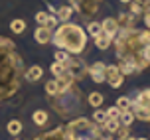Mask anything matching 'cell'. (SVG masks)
<instances>
[{
  "instance_id": "e0dca14e",
  "label": "cell",
  "mask_w": 150,
  "mask_h": 140,
  "mask_svg": "<svg viewBox=\"0 0 150 140\" xmlns=\"http://www.w3.org/2000/svg\"><path fill=\"white\" fill-rule=\"evenodd\" d=\"M57 93H59V85H57L55 79H52V81L45 83V95L47 97H55Z\"/></svg>"
},
{
  "instance_id": "ba28073f",
  "label": "cell",
  "mask_w": 150,
  "mask_h": 140,
  "mask_svg": "<svg viewBox=\"0 0 150 140\" xmlns=\"http://www.w3.org/2000/svg\"><path fill=\"white\" fill-rule=\"evenodd\" d=\"M101 28H103V34L109 37H115L117 36V32L120 30L119 22H117V18H105L103 22H101Z\"/></svg>"
},
{
  "instance_id": "d6986e66",
  "label": "cell",
  "mask_w": 150,
  "mask_h": 140,
  "mask_svg": "<svg viewBox=\"0 0 150 140\" xmlns=\"http://www.w3.org/2000/svg\"><path fill=\"white\" fill-rule=\"evenodd\" d=\"M32 118H34V124L44 126L45 122H47V112L45 111H36L34 115H32Z\"/></svg>"
},
{
  "instance_id": "f546056e",
  "label": "cell",
  "mask_w": 150,
  "mask_h": 140,
  "mask_svg": "<svg viewBox=\"0 0 150 140\" xmlns=\"http://www.w3.org/2000/svg\"><path fill=\"white\" fill-rule=\"evenodd\" d=\"M125 140H136V138H132V134H128V136H127Z\"/></svg>"
},
{
  "instance_id": "603a6c76",
  "label": "cell",
  "mask_w": 150,
  "mask_h": 140,
  "mask_svg": "<svg viewBox=\"0 0 150 140\" xmlns=\"http://www.w3.org/2000/svg\"><path fill=\"white\" fill-rule=\"evenodd\" d=\"M107 118H109V117H107V111H101V109H97V111L93 112V120H95L97 124H103Z\"/></svg>"
},
{
  "instance_id": "f1b7e54d",
  "label": "cell",
  "mask_w": 150,
  "mask_h": 140,
  "mask_svg": "<svg viewBox=\"0 0 150 140\" xmlns=\"http://www.w3.org/2000/svg\"><path fill=\"white\" fill-rule=\"evenodd\" d=\"M142 14H144V24H146V30L150 32V6H146L142 10Z\"/></svg>"
},
{
  "instance_id": "6da1fadb",
  "label": "cell",
  "mask_w": 150,
  "mask_h": 140,
  "mask_svg": "<svg viewBox=\"0 0 150 140\" xmlns=\"http://www.w3.org/2000/svg\"><path fill=\"white\" fill-rule=\"evenodd\" d=\"M115 53L119 55V69L122 75L140 73L150 67V32L136 28H122L112 37Z\"/></svg>"
},
{
  "instance_id": "484cf974",
  "label": "cell",
  "mask_w": 150,
  "mask_h": 140,
  "mask_svg": "<svg viewBox=\"0 0 150 140\" xmlns=\"http://www.w3.org/2000/svg\"><path fill=\"white\" fill-rule=\"evenodd\" d=\"M107 117L109 118H119L120 117V109L115 105V107H111V109H107Z\"/></svg>"
},
{
  "instance_id": "9c48e42d",
  "label": "cell",
  "mask_w": 150,
  "mask_h": 140,
  "mask_svg": "<svg viewBox=\"0 0 150 140\" xmlns=\"http://www.w3.org/2000/svg\"><path fill=\"white\" fill-rule=\"evenodd\" d=\"M52 28H47V26H38L36 32H34V40H36L38 44H50L52 42Z\"/></svg>"
},
{
  "instance_id": "1f68e13d",
  "label": "cell",
  "mask_w": 150,
  "mask_h": 140,
  "mask_svg": "<svg viewBox=\"0 0 150 140\" xmlns=\"http://www.w3.org/2000/svg\"><path fill=\"white\" fill-rule=\"evenodd\" d=\"M136 140H148V138H136Z\"/></svg>"
},
{
  "instance_id": "5b68a950",
  "label": "cell",
  "mask_w": 150,
  "mask_h": 140,
  "mask_svg": "<svg viewBox=\"0 0 150 140\" xmlns=\"http://www.w3.org/2000/svg\"><path fill=\"white\" fill-rule=\"evenodd\" d=\"M63 65H65V71H67V73L73 75L75 83L79 81V79H83V77L87 75V69H89V67L83 63V59H79V57H71V55H69V59L65 61V63H63Z\"/></svg>"
},
{
  "instance_id": "4fadbf2b",
  "label": "cell",
  "mask_w": 150,
  "mask_h": 140,
  "mask_svg": "<svg viewBox=\"0 0 150 140\" xmlns=\"http://www.w3.org/2000/svg\"><path fill=\"white\" fill-rule=\"evenodd\" d=\"M101 126H103V130H105V132L115 134V132H117V128L120 126V122H119V118H107Z\"/></svg>"
},
{
  "instance_id": "7402d4cb",
  "label": "cell",
  "mask_w": 150,
  "mask_h": 140,
  "mask_svg": "<svg viewBox=\"0 0 150 140\" xmlns=\"http://www.w3.org/2000/svg\"><path fill=\"white\" fill-rule=\"evenodd\" d=\"M69 59V53L65 49H57V52L53 53V61H57V63H65Z\"/></svg>"
},
{
  "instance_id": "7a4b0ae2",
  "label": "cell",
  "mask_w": 150,
  "mask_h": 140,
  "mask_svg": "<svg viewBox=\"0 0 150 140\" xmlns=\"http://www.w3.org/2000/svg\"><path fill=\"white\" fill-rule=\"evenodd\" d=\"M24 59L16 53V44L8 37H0V101L10 99L20 87Z\"/></svg>"
},
{
  "instance_id": "d4e9b609",
  "label": "cell",
  "mask_w": 150,
  "mask_h": 140,
  "mask_svg": "<svg viewBox=\"0 0 150 140\" xmlns=\"http://www.w3.org/2000/svg\"><path fill=\"white\" fill-rule=\"evenodd\" d=\"M115 134H117V138H119V140H125L130 132H128V126H122V124H120L119 128H117V132H115Z\"/></svg>"
},
{
  "instance_id": "4316f807",
  "label": "cell",
  "mask_w": 150,
  "mask_h": 140,
  "mask_svg": "<svg viewBox=\"0 0 150 140\" xmlns=\"http://www.w3.org/2000/svg\"><path fill=\"white\" fill-rule=\"evenodd\" d=\"M57 24H59V20H57V16L47 14V22H45V26H47V28H53V26H57Z\"/></svg>"
},
{
  "instance_id": "3957f363",
  "label": "cell",
  "mask_w": 150,
  "mask_h": 140,
  "mask_svg": "<svg viewBox=\"0 0 150 140\" xmlns=\"http://www.w3.org/2000/svg\"><path fill=\"white\" fill-rule=\"evenodd\" d=\"M52 42L59 49H65L71 55H79L87 47V36H85L83 28L77 24H59L57 30L52 34Z\"/></svg>"
},
{
  "instance_id": "d6a6232c",
  "label": "cell",
  "mask_w": 150,
  "mask_h": 140,
  "mask_svg": "<svg viewBox=\"0 0 150 140\" xmlns=\"http://www.w3.org/2000/svg\"><path fill=\"white\" fill-rule=\"evenodd\" d=\"M14 140H18V138H14Z\"/></svg>"
},
{
  "instance_id": "4dcf8cb0",
  "label": "cell",
  "mask_w": 150,
  "mask_h": 140,
  "mask_svg": "<svg viewBox=\"0 0 150 140\" xmlns=\"http://www.w3.org/2000/svg\"><path fill=\"white\" fill-rule=\"evenodd\" d=\"M120 2H122V4H128V2H130V0H120Z\"/></svg>"
},
{
  "instance_id": "2e32d148",
  "label": "cell",
  "mask_w": 150,
  "mask_h": 140,
  "mask_svg": "<svg viewBox=\"0 0 150 140\" xmlns=\"http://www.w3.org/2000/svg\"><path fill=\"white\" fill-rule=\"evenodd\" d=\"M6 130H8V134H12V136H18V134L22 132V122H20L18 118H12V120L8 122Z\"/></svg>"
},
{
  "instance_id": "8992f818",
  "label": "cell",
  "mask_w": 150,
  "mask_h": 140,
  "mask_svg": "<svg viewBox=\"0 0 150 140\" xmlns=\"http://www.w3.org/2000/svg\"><path fill=\"white\" fill-rule=\"evenodd\" d=\"M105 81L111 85V89H120L125 75L120 73V69L117 65H105Z\"/></svg>"
},
{
  "instance_id": "ac0fdd59",
  "label": "cell",
  "mask_w": 150,
  "mask_h": 140,
  "mask_svg": "<svg viewBox=\"0 0 150 140\" xmlns=\"http://www.w3.org/2000/svg\"><path fill=\"white\" fill-rule=\"evenodd\" d=\"M10 30H12L14 34H22L24 30H26V22H24L22 18H16V20L10 22Z\"/></svg>"
},
{
  "instance_id": "ffe728a7",
  "label": "cell",
  "mask_w": 150,
  "mask_h": 140,
  "mask_svg": "<svg viewBox=\"0 0 150 140\" xmlns=\"http://www.w3.org/2000/svg\"><path fill=\"white\" fill-rule=\"evenodd\" d=\"M50 71H52L53 79H57L59 75H63V73H65V65H63V63H57V61H53L52 65H50Z\"/></svg>"
},
{
  "instance_id": "30bf717a",
  "label": "cell",
  "mask_w": 150,
  "mask_h": 140,
  "mask_svg": "<svg viewBox=\"0 0 150 140\" xmlns=\"http://www.w3.org/2000/svg\"><path fill=\"white\" fill-rule=\"evenodd\" d=\"M24 75H26V79H28L30 83H36V81H40V79H42V75H44V69H42L40 65H32Z\"/></svg>"
},
{
  "instance_id": "5bb4252c",
  "label": "cell",
  "mask_w": 150,
  "mask_h": 140,
  "mask_svg": "<svg viewBox=\"0 0 150 140\" xmlns=\"http://www.w3.org/2000/svg\"><path fill=\"white\" fill-rule=\"evenodd\" d=\"M111 44H112V37L105 36V34H99V36L95 37V47H97V49H107Z\"/></svg>"
},
{
  "instance_id": "7c38bea8",
  "label": "cell",
  "mask_w": 150,
  "mask_h": 140,
  "mask_svg": "<svg viewBox=\"0 0 150 140\" xmlns=\"http://www.w3.org/2000/svg\"><path fill=\"white\" fill-rule=\"evenodd\" d=\"M55 10H57V20L59 22H69V18L73 16V8L71 6H59Z\"/></svg>"
},
{
  "instance_id": "277c9868",
  "label": "cell",
  "mask_w": 150,
  "mask_h": 140,
  "mask_svg": "<svg viewBox=\"0 0 150 140\" xmlns=\"http://www.w3.org/2000/svg\"><path fill=\"white\" fill-rule=\"evenodd\" d=\"M130 111L138 120H150V89L140 91L130 105Z\"/></svg>"
},
{
  "instance_id": "8fae6325",
  "label": "cell",
  "mask_w": 150,
  "mask_h": 140,
  "mask_svg": "<svg viewBox=\"0 0 150 140\" xmlns=\"http://www.w3.org/2000/svg\"><path fill=\"white\" fill-rule=\"evenodd\" d=\"M87 103H89L91 107L99 109L101 105L105 103V97H103V93H99V91H93V93H89V97H87Z\"/></svg>"
},
{
  "instance_id": "52a82bcc",
  "label": "cell",
  "mask_w": 150,
  "mask_h": 140,
  "mask_svg": "<svg viewBox=\"0 0 150 140\" xmlns=\"http://www.w3.org/2000/svg\"><path fill=\"white\" fill-rule=\"evenodd\" d=\"M87 73H89V77L93 79V83H97V85L105 83V63H103V61H95L93 65H89Z\"/></svg>"
},
{
  "instance_id": "44dd1931",
  "label": "cell",
  "mask_w": 150,
  "mask_h": 140,
  "mask_svg": "<svg viewBox=\"0 0 150 140\" xmlns=\"http://www.w3.org/2000/svg\"><path fill=\"white\" fill-rule=\"evenodd\" d=\"M87 30H89V34L93 37H97L99 34H103V28H101V22H89V26H87Z\"/></svg>"
},
{
  "instance_id": "cb8c5ba5",
  "label": "cell",
  "mask_w": 150,
  "mask_h": 140,
  "mask_svg": "<svg viewBox=\"0 0 150 140\" xmlns=\"http://www.w3.org/2000/svg\"><path fill=\"white\" fill-rule=\"evenodd\" d=\"M130 105H132V101H130L128 97H120L119 101H117V107H119L120 111H128V109H130Z\"/></svg>"
},
{
  "instance_id": "9a60e30c",
  "label": "cell",
  "mask_w": 150,
  "mask_h": 140,
  "mask_svg": "<svg viewBox=\"0 0 150 140\" xmlns=\"http://www.w3.org/2000/svg\"><path fill=\"white\" fill-rule=\"evenodd\" d=\"M134 120H136V118H134V115H132V111H130V109H128V111H120L119 122H120L122 126H130Z\"/></svg>"
},
{
  "instance_id": "83f0119b",
  "label": "cell",
  "mask_w": 150,
  "mask_h": 140,
  "mask_svg": "<svg viewBox=\"0 0 150 140\" xmlns=\"http://www.w3.org/2000/svg\"><path fill=\"white\" fill-rule=\"evenodd\" d=\"M36 22L40 24V26H45V22H47V14H45V12H38L36 14Z\"/></svg>"
}]
</instances>
